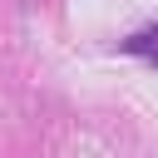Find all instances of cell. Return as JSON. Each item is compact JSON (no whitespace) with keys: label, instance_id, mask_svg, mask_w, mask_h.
<instances>
[{"label":"cell","instance_id":"obj_1","mask_svg":"<svg viewBox=\"0 0 158 158\" xmlns=\"http://www.w3.org/2000/svg\"><path fill=\"white\" fill-rule=\"evenodd\" d=\"M118 49H123V54H138V59H148V64L158 69V25H143L138 35L118 40Z\"/></svg>","mask_w":158,"mask_h":158}]
</instances>
